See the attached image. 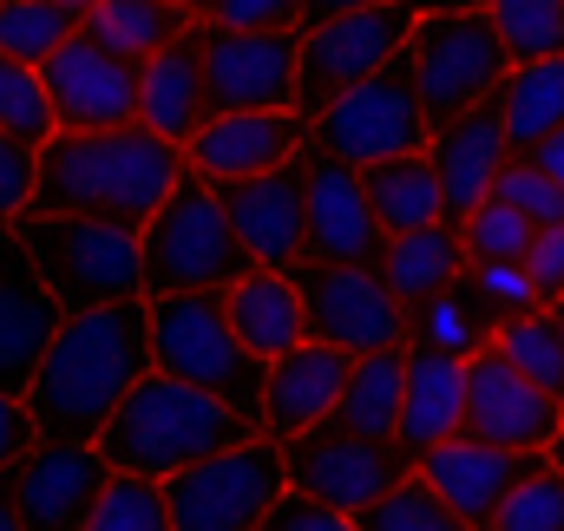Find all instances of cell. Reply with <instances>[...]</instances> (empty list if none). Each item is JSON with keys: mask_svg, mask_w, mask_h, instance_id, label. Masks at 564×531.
Instances as JSON below:
<instances>
[{"mask_svg": "<svg viewBox=\"0 0 564 531\" xmlns=\"http://www.w3.org/2000/svg\"><path fill=\"white\" fill-rule=\"evenodd\" d=\"M144 368H151V308H144V295L99 302V308H66L53 348L40 355L20 400L33 407V426L46 440H99Z\"/></svg>", "mask_w": 564, "mask_h": 531, "instance_id": "cell-1", "label": "cell"}, {"mask_svg": "<svg viewBox=\"0 0 564 531\" xmlns=\"http://www.w3.org/2000/svg\"><path fill=\"white\" fill-rule=\"evenodd\" d=\"M184 177V144L158 138L151 126H99V132H59L40 144V184L26 210H86V217H112L132 224L171 197V184Z\"/></svg>", "mask_w": 564, "mask_h": 531, "instance_id": "cell-2", "label": "cell"}, {"mask_svg": "<svg viewBox=\"0 0 564 531\" xmlns=\"http://www.w3.org/2000/svg\"><path fill=\"white\" fill-rule=\"evenodd\" d=\"M257 420L230 413L217 394L164 375V368H144L132 381V394L119 400V413L106 420L99 433V453L112 473H151V479H171L177 466H197L237 440H250Z\"/></svg>", "mask_w": 564, "mask_h": 531, "instance_id": "cell-3", "label": "cell"}, {"mask_svg": "<svg viewBox=\"0 0 564 531\" xmlns=\"http://www.w3.org/2000/svg\"><path fill=\"white\" fill-rule=\"evenodd\" d=\"M144 308H151V368L217 394L243 420L263 413L270 361H257L243 335L230 328L224 289H171V295H144Z\"/></svg>", "mask_w": 564, "mask_h": 531, "instance_id": "cell-4", "label": "cell"}, {"mask_svg": "<svg viewBox=\"0 0 564 531\" xmlns=\"http://www.w3.org/2000/svg\"><path fill=\"white\" fill-rule=\"evenodd\" d=\"M139 250H144V295H171V289H230L250 250L237 243L224 197L204 171L184 164V177L171 184V197L139 224Z\"/></svg>", "mask_w": 564, "mask_h": 531, "instance_id": "cell-5", "label": "cell"}, {"mask_svg": "<svg viewBox=\"0 0 564 531\" xmlns=\"http://www.w3.org/2000/svg\"><path fill=\"white\" fill-rule=\"evenodd\" d=\"M20 237H26L33 263L46 275V289L66 308H99V302L144 295V250L132 224L86 217V210H26Z\"/></svg>", "mask_w": 564, "mask_h": 531, "instance_id": "cell-6", "label": "cell"}, {"mask_svg": "<svg viewBox=\"0 0 564 531\" xmlns=\"http://www.w3.org/2000/svg\"><path fill=\"white\" fill-rule=\"evenodd\" d=\"M289 466H282V440H270L263 426L197 466H177L164 479L171 499V531H257L270 525Z\"/></svg>", "mask_w": 564, "mask_h": 531, "instance_id": "cell-7", "label": "cell"}, {"mask_svg": "<svg viewBox=\"0 0 564 531\" xmlns=\"http://www.w3.org/2000/svg\"><path fill=\"white\" fill-rule=\"evenodd\" d=\"M414 86H421V106L433 126L499 99L506 73H512V53L492 26L486 7H440V13H421L414 20Z\"/></svg>", "mask_w": 564, "mask_h": 531, "instance_id": "cell-8", "label": "cell"}, {"mask_svg": "<svg viewBox=\"0 0 564 531\" xmlns=\"http://www.w3.org/2000/svg\"><path fill=\"white\" fill-rule=\"evenodd\" d=\"M308 132L335 158H348L355 171L375 164V158H394V151H426L433 119H426L421 86H414V53L401 46L381 73H368L348 93H335L322 112H308Z\"/></svg>", "mask_w": 564, "mask_h": 531, "instance_id": "cell-9", "label": "cell"}, {"mask_svg": "<svg viewBox=\"0 0 564 531\" xmlns=\"http://www.w3.org/2000/svg\"><path fill=\"white\" fill-rule=\"evenodd\" d=\"M414 0H381V7H348L328 13L315 26H302V73H295V106L322 112L335 93H348L355 79L381 73L408 40H414Z\"/></svg>", "mask_w": 564, "mask_h": 531, "instance_id": "cell-10", "label": "cell"}, {"mask_svg": "<svg viewBox=\"0 0 564 531\" xmlns=\"http://www.w3.org/2000/svg\"><path fill=\"white\" fill-rule=\"evenodd\" d=\"M282 466H289V486L328 499L355 525V512H368L401 473H414V453L401 440H368L341 420H315L295 440H282Z\"/></svg>", "mask_w": 564, "mask_h": 531, "instance_id": "cell-11", "label": "cell"}, {"mask_svg": "<svg viewBox=\"0 0 564 531\" xmlns=\"http://www.w3.org/2000/svg\"><path fill=\"white\" fill-rule=\"evenodd\" d=\"M289 275L302 289V315H308V335L315 342L348 348V355L408 342V308H401V295L388 289V275L375 263H322V257H302Z\"/></svg>", "mask_w": 564, "mask_h": 531, "instance_id": "cell-12", "label": "cell"}, {"mask_svg": "<svg viewBox=\"0 0 564 531\" xmlns=\"http://www.w3.org/2000/svg\"><path fill=\"white\" fill-rule=\"evenodd\" d=\"M197 46H204V93H210V112L295 106L302 26H217V20L197 13Z\"/></svg>", "mask_w": 564, "mask_h": 531, "instance_id": "cell-13", "label": "cell"}, {"mask_svg": "<svg viewBox=\"0 0 564 531\" xmlns=\"http://www.w3.org/2000/svg\"><path fill=\"white\" fill-rule=\"evenodd\" d=\"M53 119L66 132H99V126H132L139 119V59L112 53L106 40H93L86 26L53 46V59L40 66Z\"/></svg>", "mask_w": 564, "mask_h": 531, "instance_id": "cell-14", "label": "cell"}, {"mask_svg": "<svg viewBox=\"0 0 564 531\" xmlns=\"http://www.w3.org/2000/svg\"><path fill=\"white\" fill-rule=\"evenodd\" d=\"M558 426H564V400H552L539 381H525L499 348L466 355V413H459V433L512 446V453H552Z\"/></svg>", "mask_w": 564, "mask_h": 531, "instance_id": "cell-15", "label": "cell"}, {"mask_svg": "<svg viewBox=\"0 0 564 531\" xmlns=\"http://www.w3.org/2000/svg\"><path fill=\"white\" fill-rule=\"evenodd\" d=\"M302 191H308V257L322 263H375L388 257V230L361 191V171L328 144H302Z\"/></svg>", "mask_w": 564, "mask_h": 531, "instance_id": "cell-16", "label": "cell"}, {"mask_svg": "<svg viewBox=\"0 0 564 531\" xmlns=\"http://www.w3.org/2000/svg\"><path fill=\"white\" fill-rule=\"evenodd\" d=\"M224 217L237 230V243L250 250V263L263 269H295L308 257V191H302V151L282 158L270 171L250 177H224L217 184Z\"/></svg>", "mask_w": 564, "mask_h": 531, "instance_id": "cell-17", "label": "cell"}, {"mask_svg": "<svg viewBox=\"0 0 564 531\" xmlns=\"http://www.w3.org/2000/svg\"><path fill=\"white\" fill-rule=\"evenodd\" d=\"M13 473V492H20V525L26 531H86L112 466L99 453V440H33Z\"/></svg>", "mask_w": 564, "mask_h": 531, "instance_id": "cell-18", "label": "cell"}, {"mask_svg": "<svg viewBox=\"0 0 564 531\" xmlns=\"http://www.w3.org/2000/svg\"><path fill=\"white\" fill-rule=\"evenodd\" d=\"M59 322H66V302L46 289L20 224H0V394H26Z\"/></svg>", "mask_w": 564, "mask_h": 531, "instance_id": "cell-19", "label": "cell"}, {"mask_svg": "<svg viewBox=\"0 0 564 531\" xmlns=\"http://www.w3.org/2000/svg\"><path fill=\"white\" fill-rule=\"evenodd\" d=\"M308 112L302 106H250V112H210L197 132L184 138V164L204 171L210 184L270 171L308 144Z\"/></svg>", "mask_w": 564, "mask_h": 531, "instance_id": "cell-20", "label": "cell"}, {"mask_svg": "<svg viewBox=\"0 0 564 531\" xmlns=\"http://www.w3.org/2000/svg\"><path fill=\"white\" fill-rule=\"evenodd\" d=\"M545 453H512V446H492V440H473V433H453V440H440V446H426L421 466L426 479H433V492L453 506V519L473 531L492 525V512H499V499L539 466Z\"/></svg>", "mask_w": 564, "mask_h": 531, "instance_id": "cell-21", "label": "cell"}, {"mask_svg": "<svg viewBox=\"0 0 564 531\" xmlns=\"http://www.w3.org/2000/svg\"><path fill=\"white\" fill-rule=\"evenodd\" d=\"M348 368H355V355L348 348H328V342H295L289 355L270 361V375H263V413H257V426L270 433V440H295L302 426H315V420H328L335 413V400L348 388Z\"/></svg>", "mask_w": 564, "mask_h": 531, "instance_id": "cell-22", "label": "cell"}, {"mask_svg": "<svg viewBox=\"0 0 564 531\" xmlns=\"http://www.w3.org/2000/svg\"><path fill=\"white\" fill-rule=\"evenodd\" d=\"M426 158H433V171H440V204H446V217L459 224L479 197H492V177H499V164L512 158V132H506V119H499V99H486V106H473V112L433 126Z\"/></svg>", "mask_w": 564, "mask_h": 531, "instance_id": "cell-23", "label": "cell"}, {"mask_svg": "<svg viewBox=\"0 0 564 531\" xmlns=\"http://www.w3.org/2000/svg\"><path fill=\"white\" fill-rule=\"evenodd\" d=\"M204 119H210V93H204V46H197V20H191V33H177L171 46L139 59V126L184 144Z\"/></svg>", "mask_w": 564, "mask_h": 531, "instance_id": "cell-24", "label": "cell"}, {"mask_svg": "<svg viewBox=\"0 0 564 531\" xmlns=\"http://www.w3.org/2000/svg\"><path fill=\"white\" fill-rule=\"evenodd\" d=\"M466 413V355H440L408 342V381H401V426L394 440L421 459L426 446L453 440Z\"/></svg>", "mask_w": 564, "mask_h": 531, "instance_id": "cell-25", "label": "cell"}, {"mask_svg": "<svg viewBox=\"0 0 564 531\" xmlns=\"http://www.w3.org/2000/svg\"><path fill=\"white\" fill-rule=\"evenodd\" d=\"M224 308H230V328L243 335V348L257 361H276L295 342H308V315H302V289L289 269H263L250 263L230 289H224Z\"/></svg>", "mask_w": 564, "mask_h": 531, "instance_id": "cell-26", "label": "cell"}, {"mask_svg": "<svg viewBox=\"0 0 564 531\" xmlns=\"http://www.w3.org/2000/svg\"><path fill=\"white\" fill-rule=\"evenodd\" d=\"M492 335H499V315L479 302V289H473L466 269H459L453 282H440L433 295L408 302V342H414V348L479 355V348H492Z\"/></svg>", "mask_w": 564, "mask_h": 531, "instance_id": "cell-27", "label": "cell"}, {"mask_svg": "<svg viewBox=\"0 0 564 531\" xmlns=\"http://www.w3.org/2000/svg\"><path fill=\"white\" fill-rule=\"evenodd\" d=\"M361 191H368V204H375V217H381L388 237L446 217V204H440V171H433L426 151H394V158L361 164Z\"/></svg>", "mask_w": 564, "mask_h": 531, "instance_id": "cell-28", "label": "cell"}, {"mask_svg": "<svg viewBox=\"0 0 564 531\" xmlns=\"http://www.w3.org/2000/svg\"><path fill=\"white\" fill-rule=\"evenodd\" d=\"M401 381H408V342L355 355L348 388H341L328 420H341V426H355L368 440H394V426H401Z\"/></svg>", "mask_w": 564, "mask_h": 531, "instance_id": "cell-29", "label": "cell"}, {"mask_svg": "<svg viewBox=\"0 0 564 531\" xmlns=\"http://www.w3.org/2000/svg\"><path fill=\"white\" fill-rule=\"evenodd\" d=\"M459 269H466V243H459V224H453V217L388 237V257H381V275H388V289L401 295V308L421 302V295H433L440 282H453Z\"/></svg>", "mask_w": 564, "mask_h": 531, "instance_id": "cell-30", "label": "cell"}, {"mask_svg": "<svg viewBox=\"0 0 564 531\" xmlns=\"http://www.w3.org/2000/svg\"><path fill=\"white\" fill-rule=\"evenodd\" d=\"M191 7H177V0H93L86 13H79V26L93 33V40H106L112 53H126V59H151L158 46H171L177 33H191Z\"/></svg>", "mask_w": 564, "mask_h": 531, "instance_id": "cell-31", "label": "cell"}, {"mask_svg": "<svg viewBox=\"0 0 564 531\" xmlns=\"http://www.w3.org/2000/svg\"><path fill=\"white\" fill-rule=\"evenodd\" d=\"M499 119L512 144H539L545 132L564 126V53H545V59H525L506 73L499 86Z\"/></svg>", "mask_w": 564, "mask_h": 531, "instance_id": "cell-32", "label": "cell"}, {"mask_svg": "<svg viewBox=\"0 0 564 531\" xmlns=\"http://www.w3.org/2000/svg\"><path fill=\"white\" fill-rule=\"evenodd\" d=\"M492 348H499L525 381H539L552 400H564V322H558V308H552V302H539V308H525V315L499 322Z\"/></svg>", "mask_w": 564, "mask_h": 531, "instance_id": "cell-33", "label": "cell"}, {"mask_svg": "<svg viewBox=\"0 0 564 531\" xmlns=\"http://www.w3.org/2000/svg\"><path fill=\"white\" fill-rule=\"evenodd\" d=\"M73 33H79V13L59 0H0V53L7 59L46 66L53 46H66Z\"/></svg>", "mask_w": 564, "mask_h": 531, "instance_id": "cell-34", "label": "cell"}, {"mask_svg": "<svg viewBox=\"0 0 564 531\" xmlns=\"http://www.w3.org/2000/svg\"><path fill=\"white\" fill-rule=\"evenodd\" d=\"M355 525L361 531H466L459 519H453V506L433 492V479H426L421 466L414 473H401L368 512H355Z\"/></svg>", "mask_w": 564, "mask_h": 531, "instance_id": "cell-35", "label": "cell"}, {"mask_svg": "<svg viewBox=\"0 0 564 531\" xmlns=\"http://www.w3.org/2000/svg\"><path fill=\"white\" fill-rule=\"evenodd\" d=\"M532 217L512 210L506 197H479L466 217H459V243H466V263H525L532 250Z\"/></svg>", "mask_w": 564, "mask_h": 531, "instance_id": "cell-36", "label": "cell"}, {"mask_svg": "<svg viewBox=\"0 0 564 531\" xmlns=\"http://www.w3.org/2000/svg\"><path fill=\"white\" fill-rule=\"evenodd\" d=\"M86 531H171V499H164V479L151 473H112Z\"/></svg>", "mask_w": 564, "mask_h": 531, "instance_id": "cell-37", "label": "cell"}, {"mask_svg": "<svg viewBox=\"0 0 564 531\" xmlns=\"http://www.w3.org/2000/svg\"><path fill=\"white\" fill-rule=\"evenodd\" d=\"M0 132H13L20 144H33V151L59 132L40 66H26V59H7V53H0Z\"/></svg>", "mask_w": 564, "mask_h": 531, "instance_id": "cell-38", "label": "cell"}, {"mask_svg": "<svg viewBox=\"0 0 564 531\" xmlns=\"http://www.w3.org/2000/svg\"><path fill=\"white\" fill-rule=\"evenodd\" d=\"M512 66L525 59H545V53H564V0H486Z\"/></svg>", "mask_w": 564, "mask_h": 531, "instance_id": "cell-39", "label": "cell"}, {"mask_svg": "<svg viewBox=\"0 0 564 531\" xmlns=\"http://www.w3.org/2000/svg\"><path fill=\"white\" fill-rule=\"evenodd\" d=\"M486 531H564V466L545 453L492 512Z\"/></svg>", "mask_w": 564, "mask_h": 531, "instance_id": "cell-40", "label": "cell"}, {"mask_svg": "<svg viewBox=\"0 0 564 531\" xmlns=\"http://www.w3.org/2000/svg\"><path fill=\"white\" fill-rule=\"evenodd\" d=\"M492 197H506L512 210H525L539 230L545 224H564V191H558V177L525 151V144H512V158L499 164V177H492Z\"/></svg>", "mask_w": 564, "mask_h": 531, "instance_id": "cell-41", "label": "cell"}, {"mask_svg": "<svg viewBox=\"0 0 564 531\" xmlns=\"http://www.w3.org/2000/svg\"><path fill=\"white\" fill-rule=\"evenodd\" d=\"M466 275H473L479 302H486V308H492L499 322H512V315L539 308V289H532L525 263H466Z\"/></svg>", "mask_w": 564, "mask_h": 531, "instance_id": "cell-42", "label": "cell"}, {"mask_svg": "<svg viewBox=\"0 0 564 531\" xmlns=\"http://www.w3.org/2000/svg\"><path fill=\"white\" fill-rule=\"evenodd\" d=\"M40 184V151L20 144L13 132H0V224H20Z\"/></svg>", "mask_w": 564, "mask_h": 531, "instance_id": "cell-43", "label": "cell"}, {"mask_svg": "<svg viewBox=\"0 0 564 531\" xmlns=\"http://www.w3.org/2000/svg\"><path fill=\"white\" fill-rule=\"evenodd\" d=\"M270 531H348V512H335L328 499H315L302 486H282L276 512H270Z\"/></svg>", "mask_w": 564, "mask_h": 531, "instance_id": "cell-44", "label": "cell"}, {"mask_svg": "<svg viewBox=\"0 0 564 531\" xmlns=\"http://www.w3.org/2000/svg\"><path fill=\"white\" fill-rule=\"evenodd\" d=\"M525 275H532L539 302H564V224H545V230H532Z\"/></svg>", "mask_w": 564, "mask_h": 531, "instance_id": "cell-45", "label": "cell"}, {"mask_svg": "<svg viewBox=\"0 0 564 531\" xmlns=\"http://www.w3.org/2000/svg\"><path fill=\"white\" fill-rule=\"evenodd\" d=\"M204 20H217V26H302V0H210Z\"/></svg>", "mask_w": 564, "mask_h": 531, "instance_id": "cell-46", "label": "cell"}, {"mask_svg": "<svg viewBox=\"0 0 564 531\" xmlns=\"http://www.w3.org/2000/svg\"><path fill=\"white\" fill-rule=\"evenodd\" d=\"M33 440H40V426H33V407H26L20 394H0V473H7V466H20Z\"/></svg>", "mask_w": 564, "mask_h": 531, "instance_id": "cell-47", "label": "cell"}, {"mask_svg": "<svg viewBox=\"0 0 564 531\" xmlns=\"http://www.w3.org/2000/svg\"><path fill=\"white\" fill-rule=\"evenodd\" d=\"M525 151H532V158H539V164L558 177V191H564V126H558V132H545L539 144H525Z\"/></svg>", "mask_w": 564, "mask_h": 531, "instance_id": "cell-48", "label": "cell"}, {"mask_svg": "<svg viewBox=\"0 0 564 531\" xmlns=\"http://www.w3.org/2000/svg\"><path fill=\"white\" fill-rule=\"evenodd\" d=\"M348 7H381V0H302V26H315L328 13H348Z\"/></svg>", "mask_w": 564, "mask_h": 531, "instance_id": "cell-49", "label": "cell"}, {"mask_svg": "<svg viewBox=\"0 0 564 531\" xmlns=\"http://www.w3.org/2000/svg\"><path fill=\"white\" fill-rule=\"evenodd\" d=\"M0 531H20V492H13V473H0Z\"/></svg>", "mask_w": 564, "mask_h": 531, "instance_id": "cell-50", "label": "cell"}, {"mask_svg": "<svg viewBox=\"0 0 564 531\" xmlns=\"http://www.w3.org/2000/svg\"><path fill=\"white\" fill-rule=\"evenodd\" d=\"M440 7H486V0H414V13H440Z\"/></svg>", "mask_w": 564, "mask_h": 531, "instance_id": "cell-51", "label": "cell"}, {"mask_svg": "<svg viewBox=\"0 0 564 531\" xmlns=\"http://www.w3.org/2000/svg\"><path fill=\"white\" fill-rule=\"evenodd\" d=\"M552 459H558V466H564V426H558V433H552Z\"/></svg>", "mask_w": 564, "mask_h": 531, "instance_id": "cell-52", "label": "cell"}, {"mask_svg": "<svg viewBox=\"0 0 564 531\" xmlns=\"http://www.w3.org/2000/svg\"><path fill=\"white\" fill-rule=\"evenodd\" d=\"M59 7H73V13H86V7H93V0H59Z\"/></svg>", "mask_w": 564, "mask_h": 531, "instance_id": "cell-53", "label": "cell"}, {"mask_svg": "<svg viewBox=\"0 0 564 531\" xmlns=\"http://www.w3.org/2000/svg\"><path fill=\"white\" fill-rule=\"evenodd\" d=\"M177 7H191V13H204V7H210V0H177Z\"/></svg>", "mask_w": 564, "mask_h": 531, "instance_id": "cell-54", "label": "cell"}, {"mask_svg": "<svg viewBox=\"0 0 564 531\" xmlns=\"http://www.w3.org/2000/svg\"><path fill=\"white\" fill-rule=\"evenodd\" d=\"M552 308H558V322H564V302H552Z\"/></svg>", "mask_w": 564, "mask_h": 531, "instance_id": "cell-55", "label": "cell"}]
</instances>
